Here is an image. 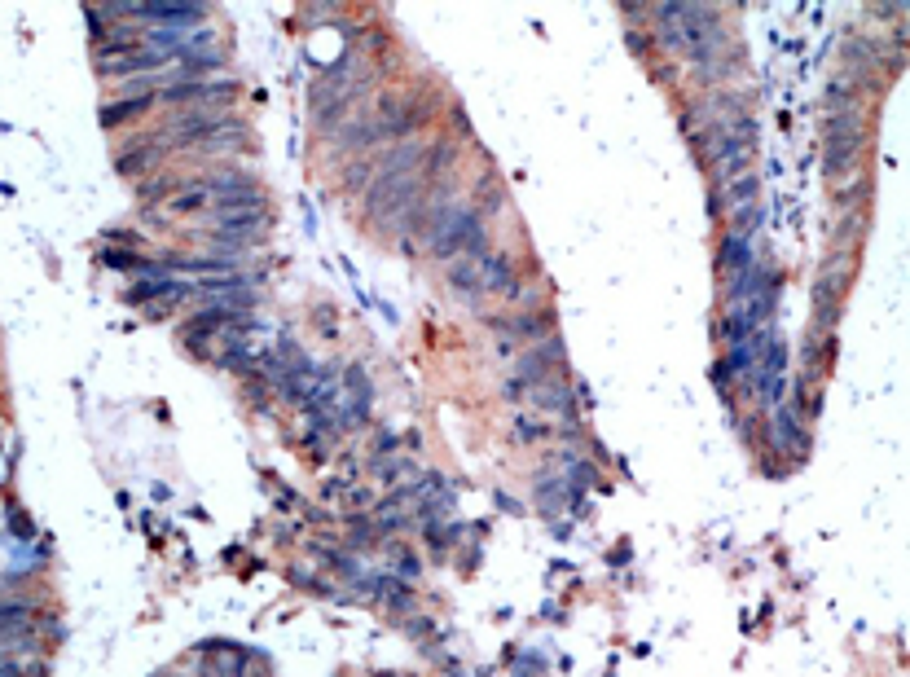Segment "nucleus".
<instances>
[{
	"label": "nucleus",
	"mask_w": 910,
	"mask_h": 677,
	"mask_svg": "<svg viewBox=\"0 0 910 677\" xmlns=\"http://www.w3.org/2000/svg\"><path fill=\"white\" fill-rule=\"evenodd\" d=\"M656 27L664 49L708 58L721 49V14L713 5H656Z\"/></svg>",
	"instance_id": "f257e3e1"
},
{
	"label": "nucleus",
	"mask_w": 910,
	"mask_h": 677,
	"mask_svg": "<svg viewBox=\"0 0 910 677\" xmlns=\"http://www.w3.org/2000/svg\"><path fill=\"white\" fill-rule=\"evenodd\" d=\"M427 190V176L423 172H405V176H387V181H374L370 198H365V207H370V220L383 229L401 225L405 216H414V203L418 194Z\"/></svg>",
	"instance_id": "f03ea898"
},
{
	"label": "nucleus",
	"mask_w": 910,
	"mask_h": 677,
	"mask_svg": "<svg viewBox=\"0 0 910 677\" xmlns=\"http://www.w3.org/2000/svg\"><path fill=\"white\" fill-rule=\"evenodd\" d=\"M427 247L440 255V260H462V255L484 251V220L480 212H466V207H453L431 225Z\"/></svg>",
	"instance_id": "7ed1b4c3"
},
{
	"label": "nucleus",
	"mask_w": 910,
	"mask_h": 677,
	"mask_svg": "<svg viewBox=\"0 0 910 677\" xmlns=\"http://www.w3.org/2000/svg\"><path fill=\"white\" fill-rule=\"evenodd\" d=\"M858 146H862V119L858 110L845 106V110H831L827 115V172L840 176L858 159Z\"/></svg>",
	"instance_id": "20e7f679"
},
{
	"label": "nucleus",
	"mask_w": 910,
	"mask_h": 677,
	"mask_svg": "<svg viewBox=\"0 0 910 677\" xmlns=\"http://www.w3.org/2000/svg\"><path fill=\"white\" fill-rule=\"evenodd\" d=\"M480 295H519V273L502 251H480Z\"/></svg>",
	"instance_id": "39448f33"
},
{
	"label": "nucleus",
	"mask_w": 910,
	"mask_h": 677,
	"mask_svg": "<svg viewBox=\"0 0 910 677\" xmlns=\"http://www.w3.org/2000/svg\"><path fill=\"white\" fill-rule=\"evenodd\" d=\"M418 159H423V146H418V141H401V146H392V154H383V159H379V168H374V181L418 172Z\"/></svg>",
	"instance_id": "423d86ee"
},
{
	"label": "nucleus",
	"mask_w": 910,
	"mask_h": 677,
	"mask_svg": "<svg viewBox=\"0 0 910 677\" xmlns=\"http://www.w3.org/2000/svg\"><path fill=\"white\" fill-rule=\"evenodd\" d=\"M774 440H779L787 453H805L809 436H805L801 418H796V409H779V414H774Z\"/></svg>",
	"instance_id": "0eeeda50"
},
{
	"label": "nucleus",
	"mask_w": 910,
	"mask_h": 677,
	"mask_svg": "<svg viewBox=\"0 0 910 677\" xmlns=\"http://www.w3.org/2000/svg\"><path fill=\"white\" fill-rule=\"evenodd\" d=\"M528 396H532V405H537V409H554V414H563V409L572 405L568 383H563V379H554V374H550V379H541V383H532V387H528Z\"/></svg>",
	"instance_id": "6e6552de"
},
{
	"label": "nucleus",
	"mask_w": 910,
	"mask_h": 677,
	"mask_svg": "<svg viewBox=\"0 0 910 677\" xmlns=\"http://www.w3.org/2000/svg\"><path fill=\"white\" fill-rule=\"evenodd\" d=\"M449 282H453V291L466 295V299L480 295V251H475V255H462V260H453Z\"/></svg>",
	"instance_id": "1a4fd4ad"
},
{
	"label": "nucleus",
	"mask_w": 910,
	"mask_h": 677,
	"mask_svg": "<svg viewBox=\"0 0 910 677\" xmlns=\"http://www.w3.org/2000/svg\"><path fill=\"white\" fill-rule=\"evenodd\" d=\"M150 106H154V93H132V97H124V102L102 106V124L115 128V124H124V119H132V115H141V110H150Z\"/></svg>",
	"instance_id": "9d476101"
},
{
	"label": "nucleus",
	"mask_w": 910,
	"mask_h": 677,
	"mask_svg": "<svg viewBox=\"0 0 910 677\" xmlns=\"http://www.w3.org/2000/svg\"><path fill=\"white\" fill-rule=\"evenodd\" d=\"M515 427H519L515 436H519V440H528V445H537V440L546 436V427H541V418H519Z\"/></svg>",
	"instance_id": "9b49d317"
},
{
	"label": "nucleus",
	"mask_w": 910,
	"mask_h": 677,
	"mask_svg": "<svg viewBox=\"0 0 910 677\" xmlns=\"http://www.w3.org/2000/svg\"><path fill=\"white\" fill-rule=\"evenodd\" d=\"M370 163H357V168H348V176H343V181H348V190H361L365 181H370Z\"/></svg>",
	"instance_id": "f8f14e48"
},
{
	"label": "nucleus",
	"mask_w": 910,
	"mask_h": 677,
	"mask_svg": "<svg viewBox=\"0 0 910 677\" xmlns=\"http://www.w3.org/2000/svg\"><path fill=\"white\" fill-rule=\"evenodd\" d=\"M22 673H27L22 660H0V677H22Z\"/></svg>",
	"instance_id": "ddd939ff"
}]
</instances>
